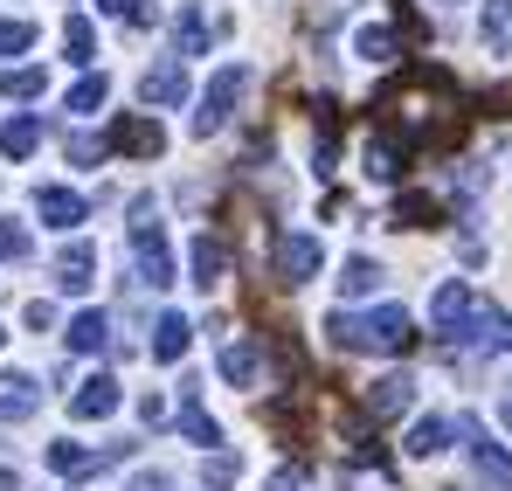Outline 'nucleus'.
Wrapping results in <instances>:
<instances>
[{
  "label": "nucleus",
  "mask_w": 512,
  "mask_h": 491,
  "mask_svg": "<svg viewBox=\"0 0 512 491\" xmlns=\"http://www.w3.org/2000/svg\"><path fill=\"white\" fill-rule=\"evenodd\" d=\"M35 49V21H0V56H28Z\"/></svg>",
  "instance_id": "obj_28"
},
{
  "label": "nucleus",
  "mask_w": 512,
  "mask_h": 491,
  "mask_svg": "<svg viewBox=\"0 0 512 491\" xmlns=\"http://www.w3.org/2000/svg\"><path fill=\"white\" fill-rule=\"evenodd\" d=\"M63 49H70V63H90V56H97V35H90V14H70V21H63Z\"/></svg>",
  "instance_id": "obj_25"
},
{
  "label": "nucleus",
  "mask_w": 512,
  "mask_h": 491,
  "mask_svg": "<svg viewBox=\"0 0 512 491\" xmlns=\"http://www.w3.org/2000/svg\"><path fill=\"white\" fill-rule=\"evenodd\" d=\"M457 436H464V457H471V471L485 478V491H512V457L492 443V429H485L478 415H457Z\"/></svg>",
  "instance_id": "obj_2"
},
{
  "label": "nucleus",
  "mask_w": 512,
  "mask_h": 491,
  "mask_svg": "<svg viewBox=\"0 0 512 491\" xmlns=\"http://www.w3.org/2000/svg\"><path fill=\"white\" fill-rule=\"evenodd\" d=\"M35 215H42L49 229H77V222H84V194H70V187H35Z\"/></svg>",
  "instance_id": "obj_8"
},
{
  "label": "nucleus",
  "mask_w": 512,
  "mask_h": 491,
  "mask_svg": "<svg viewBox=\"0 0 512 491\" xmlns=\"http://www.w3.org/2000/svg\"><path fill=\"white\" fill-rule=\"evenodd\" d=\"M104 339H111V319H104V312H77V319H70V346H77V353H104Z\"/></svg>",
  "instance_id": "obj_21"
},
{
  "label": "nucleus",
  "mask_w": 512,
  "mask_h": 491,
  "mask_svg": "<svg viewBox=\"0 0 512 491\" xmlns=\"http://www.w3.org/2000/svg\"><path fill=\"white\" fill-rule=\"evenodd\" d=\"M0 491H21V478H14V471H0Z\"/></svg>",
  "instance_id": "obj_37"
},
{
  "label": "nucleus",
  "mask_w": 512,
  "mask_h": 491,
  "mask_svg": "<svg viewBox=\"0 0 512 491\" xmlns=\"http://www.w3.org/2000/svg\"><path fill=\"white\" fill-rule=\"evenodd\" d=\"M402 153H395V139H367V173H374V180H395V173H402Z\"/></svg>",
  "instance_id": "obj_26"
},
{
  "label": "nucleus",
  "mask_w": 512,
  "mask_h": 491,
  "mask_svg": "<svg viewBox=\"0 0 512 491\" xmlns=\"http://www.w3.org/2000/svg\"><path fill=\"white\" fill-rule=\"evenodd\" d=\"M70 160H77V166L104 160V139H90V132H77V139H70Z\"/></svg>",
  "instance_id": "obj_32"
},
{
  "label": "nucleus",
  "mask_w": 512,
  "mask_h": 491,
  "mask_svg": "<svg viewBox=\"0 0 512 491\" xmlns=\"http://www.w3.org/2000/svg\"><path fill=\"white\" fill-rule=\"evenodd\" d=\"M0 83H7L14 97H42V83H49V77H42V70H7Z\"/></svg>",
  "instance_id": "obj_31"
},
{
  "label": "nucleus",
  "mask_w": 512,
  "mask_h": 491,
  "mask_svg": "<svg viewBox=\"0 0 512 491\" xmlns=\"http://www.w3.org/2000/svg\"><path fill=\"white\" fill-rule=\"evenodd\" d=\"M118 146H125L132 160H160V146H167V132H160L153 118H125V125H118Z\"/></svg>",
  "instance_id": "obj_13"
},
{
  "label": "nucleus",
  "mask_w": 512,
  "mask_h": 491,
  "mask_svg": "<svg viewBox=\"0 0 512 491\" xmlns=\"http://www.w3.org/2000/svg\"><path fill=\"white\" fill-rule=\"evenodd\" d=\"M28 229H21V222H0V256H14V263H21V256H28Z\"/></svg>",
  "instance_id": "obj_30"
},
{
  "label": "nucleus",
  "mask_w": 512,
  "mask_h": 491,
  "mask_svg": "<svg viewBox=\"0 0 512 491\" xmlns=\"http://www.w3.org/2000/svg\"><path fill=\"white\" fill-rule=\"evenodd\" d=\"M499 422H506V429H512V395H506V402H499Z\"/></svg>",
  "instance_id": "obj_38"
},
{
  "label": "nucleus",
  "mask_w": 512,
  "mask_h": 491,
  "mask_svg": "<svg viewBox=\"0 0 512 491\" xmlns=\"http://www.w3.org/2000/svg\"><path fill=\"white\" fill-rule=\"evenodd\" d=\"M471 305H478V298H471V284H457V277H450V284H436L429 319H436V332H443V339H457V326L471 319Z\"/></svg>",
  "instance_id": "obj_5"
},
{
  "label": "nucleus",
  "mask_w": 512,
  "mask_h": 491,
  "mask_svg": "<svg viewBox=\"0 0 512 491\" xmlns=\"http://www.w3.org/2000/svg\"><path fill=\"white\" fill-rule=\"evenodd\" d=\"M42 409V388L28 374H0V422H21V415Z\"/></svg>",
  "instance_id": "obj_12"
},
{
  "label": "nucleus",
  "mask_w": 512,
  "mask_h": 491,
  "mask_svg": "<svg viewBox=\"0 0 512 491\" xmlns=\"http://www.w3.org/2000/svg\"><path fill=\"white\" fill-rule=\"evenodd\" d=\"M381 277H388V270H381L374 256H346V270H340V298H346V305L374 298V291H381Z\"/></svg>",
  "instance_id": "obj_11"
},
{
  "label": "nucleus",
  "mask_w": 512,
  "mask_h": 491,
  "mask_svg": "<svg viewBox=\"0 0 512 491\" xmlns=\"http://www.w3.org/2000/svg\"><path fill=\"white\" fill-rule=\"evenodd\" d=\"M180 436H187V443H201V450H208V443H222V429H215V415L201 409L194 395L180 402Z\"/></svg>",
  "instance_id": "obj_20"
},
{
  "label": "nucleus",
  "mask_w": 512,
  "mask_h": 491,
  "mask_svg": "<svg viewBox=\"0 0 512 491\" xmlns=\"http://www.w3.org/2000/svg\"><path fill=\"white\" fill-rule=\"evenodd\" d=\"M443 436H450V422H443V415H423V422L409 429V457H436Z\"/></svg>",
  "instance_id": "obj_24"
},
{
  "label": "nucleus",
  "mask_w": 512,
  "mask_h": 491,
  "mask_svg": "<svg viewBox=\"0 0 512 491\" xmlns=\"http://www.w3.org/2000/svg\"><path fill=\"white\" fill-rule=\"evenodd\" d=\"M35 146H42V118H28V111H21V118H7V125H0V153H7V160H28Z\"/></svg>",
  "instance_id": "obj_14"
},
{
  "label": "nucleus",
  "mask_w": 512,
  "mask_h": 491,
  "mask_svg": "<svg viewBox=\"0 0 512 491\" xmlns=\"http://www.w3.org/2000/svg\"><path fill=\"white\" fill-rule=\"evenodd\" d=\"M173 42H180V56H201V49H208V14H201V0H187V7H180Z\"/></svg>",
  "instance_id": "obj_18"
},
{
  "label": "nucleus",
  "mask_w": 512,
  "mask_h": 491,
  "mask_svg": "<svg viewBox=\"0 0 512 491\" xmlns=\"http://www.w3.org/2000/svg\"><path fill=\"white\" fill-rule=\"evenodd\" d=\"M132 249H139V277L160 291V284H173V256H167V236H160V222H132Z\"/></svg>",
  "instance_id": "obj_4"
},
{
  "label": "nucleus",
  "mask_w": 512,
  "mask_h": 491,
  "mask_svg": "<svg viewBox=\"0 0 512 491\" xmlns=\"http://www.w3.org/2000/svg\"><path fill=\"white\" fill-rule=\"evenodd\" d=\"M492 353H512V319H499V332H492Z\"/></svg>",
  "instance_id": "obj_35"
},
{
  "label": "nucleus",
  "mask_w": 512,
  "mask_h": 491,
  "mask_svg": "<svg viewBox=\"0 0 512 491\" xmlns=\"http://www.w3.org/2000/svg\"><path fill=\"white\" fill-rule=\"evenodd\" d=\"M139 97H146V104H180V97H187V63H180V56H167L160 70H146Z\"/></svg>",
  "instance_id": "obj_10"
},
{
  "label": "nucleus",
  "mask_w": 512,
  "mask_h": 491,
  "mask_svg": "<svg viewBox=\"0 0 512 491\" xmlns=\"http://www.w3.org/2000/svg\"><path fill=\"white\" fill-rule=\"evenodd\" d=\"M243 90H250V70H243V63H222V70L208 77V90H201V111H194V132H201V139H208V132H222Z\"/></svg>",
  "instance_id": "obj_3"
},
{
  "label": "nucleus",
  "mask_w": 512,
  "mask_h": 491,
  "mask_svg": "<svg viewBox=\"0 0 512 491\" xmlns=\"http://www.w3.org/2000/svg\"><path fill=\"white\" fill-rule=\"evenodd\" d=\"M104 97H111V83H104V77H84L77 90H70V111H77V118H90V111H97Z\"/></svg>",
  "instance_id": "obj_29"
},
{
  "label": "nucleus",
  "mask_w": 512,
  "mask_h": 491,
  "mask_svg": "<svg viewBox=\"0 0 512 491\" xmlns=\"http://www.w3.org/2000/svg\"><path fill=\"white\" fill-rule=\"evenodd\" d=\"M353 49H360L367 63H388V56H395V35H388V28H360V35H353Z\"/></svg>",
  "instance_id": "obj_27"
},
{
  "label": "nucleus",
  "mask_w": 512,
  "mask_h": 491,
  "mask_svg": "<svg viewBox=\"0 0 512 491\" xmlns=\"http://www.w3.org/2000/svg\"><path fill=\"white\" fill-rule=\"evenodd\" d=\"M97 464H111V457H90L84 443H70V436L49 443V471H56V478H84V471H97Z\"/></svg>",
  "instance_id": "obj_16"
},
{
  "label": "nucleus",
  "mask_w": 512,
  "mask_h": 491,
  "mask_svg": "<svg viewBox=\"0 0 512 491\" xmlns=\"http://www.w3.org/2000/svg\"><path fill=\"white\" fill-rule=\"evenodd\" d=\"M409 402H416V374H381V381H374V395H367V415H381V422H388V415H402Z\"/></svg>",
  "instance_id": "obj_9"
},
{
  "label": "nucleus",
  "mask_w": 512,
  "mask_h": 491,
  "mask_svg": "<svg viewBox=\"0 0 512 491\" xmlns=\"http://www.w3.org/2000/svg\"><path fill=\"white\" fill-rule=\"evenodd\" d=\"M187 339H194V326H187L180 312H167V319L153 326V360H180V353H187Z\"/></svg>",
  "instance_id": "obj_19"
},
{
  "label": "nucleus",
  "mask_w": 512,
  "mask_h": 491,
  "mask_svg": "<svg viewBox=\"0 0 512 491\" xmlns=\"http://www.w3.org/2000/svg\"><path fill=\"white\" fill-rule=\"evenodd\" d=\"M187 263H194V284H201V291H215V284H222V263H229V256H222V243H215V236H194Z\"/></svg>",
  "instance_id": "obj_17"
},
{
  "label": "nucleus",
  "mask_w": 512,
  "mask_h": 491,
  "mask_svg": "<svg viewBox=\"0 0 512 491\" xmlns=\"http://www.w3.org/2000/svg\"><path fill=\"white\" fill-rule=\"evenodd\" d=\"M256 367H263V360H256V346H250V339H229V346H222V374H229L236 388H250V381H256Z\"/></svg>",
  "instance_id": "obj_22"
},
{
  "label": "nucleus",
  "mask_w": 512,
  "mask_h": 491,
  "mask_svg": "<svg viewBox=\"0 0 512 491\" xmlns=\"http://www.w3.org/2000/svg\"><path fill=\"white\" fill-rule=\"evenodd\" d=\"M319 263H326V249H319V236H284V243H277V270H284L291 284H305V277H312Z\"/></svg>",
  "instance_id": "obj_7"
},
{
  "label": "nucleus",
  "mask_w": 512,
  "mask_h": 491,
  "mask_svg": "<svg viewBox=\"0 0 512 491\" xmlns=\"http://www.w3.org/2000/svg\"><path fill=\"white\" fill-rule=\"evenodd\" d=\"M132 491H167V478H160V471H139V478H132Z\"/></svg>",
  "instance_id": "obj_34"
},
{
  "label": "nucleus",
  "mask_w": 512,
  "mask_h": 491,
  "mask_svg": "<svg viewBox=\"0 0 512 491\" xmlns=\"http://www.w3.org/2000/svg\"><path fill=\"white\" fill-rule=\"evenodd\" d=\"M118 402H125L118 381H111V374H90L84 388L70 395V415H77V422H104V415H118Z\"/></svg>",
  "instance_id": "obj_6"
},
{
  "label": "nucleus",
  "mask_w": 512,
  "mask_h": 491,
  "mask_svg": "<svg viewBox=\"0 0 512 491\" xmlns=\"http://www.w3.org/2000/svg\"><path fill=\"white\" fill-rule=\"evenodd\" d=\"M0 339H7V332H0Z\"/></svg>",
  "instance_id": "obj_39"
},
{
  "label": "nucleus",
  "mask_w": 512,
  "mask_h": 491,
  "mask_svg": "<svg viewBox=\"0 0 512 491\" xmlns=\"http://www.w3.org/2000/svg\"><path fill=\"white\" fill-rule=\"evenodd\" d=\"M478 35H485V49H506V35H512V0H485Z\"/></svg>",
  "instance_id": "obj_23"
},
{
  "label": "nucleus",
  "mask_w": 512,
  "mask_h": 491,
  "mask_svg": "<svg viewBox=\"0 0 512 491\" xmlns=\"http://www.w3.org/2000/svg\"><path fill=\"white\" fill-rule=\"evenodd\" d=\"M326 339L340 353H409L416 346V319L409 305H374V312H333Z\"/></svg>",
  "instance_id": "obj_1"
},
{
  "label": "nucleus",
  "mask_w": 512,
  "mask_h": 491,
  "mask_svg": "<svg viewBox=\"0 0 512 491\" xmlns=\"http://www.w3.org/2000/svg\"><path fill=\"white\" fill-rule=\"evenodd\" d=\"M90 270H97L90 243H70L63 256H56V284H63V291H90Z\"/></svg>",
  "instance_id": "obj_15"
},
{
  "label": "nucleus",
  "mask_w": 512,
  "mask_h": 491,
  "mask_svg": "<svg viewBox=\"0 0 512 491\" xmlns=\"http://www.w3.org/2000/svg\"><path fill=\"white\" fill-rule=\"evenodd\" d=\"M263 491H298V471H277V478H270Z\"/></svg>",
  "instance_id": "obj_36"
},
{
  "label": "nucleus",
  "mask_w": 512,
  "mask_h": 491,
  "mask_svg": "<svg viewBox=\"0 0 512 491\" xmlns=\"http://www.w3.org/2000/svg\"><path fill=\"white\" fill-rule=\"evenodd\" d=\"M236 471H243L236 457H215V464H208V485H215V491H222V485H236Z\"/></svg>",
  "instance_id": "obj_33"
}]
</instances>
